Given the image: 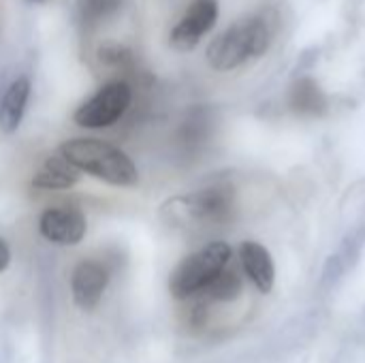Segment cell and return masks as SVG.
I'll use <instances>...</instances> for the list:
<instances>
[{
  "mask_svg": "<svg viewBox=\"0 0 365 363\" xmlns=\"http://www.w3.org/2000/svg\"><path fill=\"white\" fill-rule=\"evenodd\" d=\"M274 39L267 17L250 15L231 24L207 47V62L216 71H233L255 58H261Z\"/></svg>",
  "mask_w": 365,
  "mask_h": 363,
  "instance_id": "6da1fadb",
  "label": "cell"
},
{
  "mask_svg": "<svg viewBox=\"0 0 365 363\" xmlns=\"http://www.w3.org/2000/svg\"><path fill=\"white\" fill-rule=\"evenodd\" d=\"M60 154L81 173L94 175L111 186H135L139 180L135 163L115 145L101 139H68Z\"/></svg>",
  "mask_w": 365,
  "mask_h": 363,
  "instance_id": "7a4b0ae2",
  "label": "cell"
},
{
  "mask_svg": "<svg viewBox=\"0 0 365 363\" xmlns=\"http://www.w3.org/2000/svg\"><path fill=\"white\" fill-rule=\"evenodd\" d=\"M231 246L225 242H212L201 250L184 257L169 278V293L175 300H188L201 295L207 285L229 265Z\"/></svg>",
  "mask_w": 365,
  "mask_h": 363,
  "instance_id": "3957f363",
  "label": "cell"
},
{
  "mask_svg": "<svg viewBox=\"0 0 365 363\" xmlns=\"http://www.w3.org/2000/svg\"><path fill=\"white\" fill-rule=\"evenodd\" d=\"M133 90L126 81H111L77 107L73 120L83 128H105L115 124L130 107Z\"/></svg>",
  "mask_w": 365,
  "mask_h": 363,
  "instance_id": "277c9868",
  "label": "cell"
},
{
  "mask_svg": "<svg viewBox=\"0 0 365 363\" xmlns=\"http://www.w3.org/2000/svg\"><path fill=\"white\" fill-rule=\"evenodd\" d=\"M218 19V2L216 0H192L184 13V17L173 26L169 43L178 51H190L199 45V41L212 30Z\"/></svg>",
  "mask_w": 365,
  "mask_h": 363,
  "instance_id": "5b68a950",
  "label": "cell"
},
{
  "mask_svg": "<svg viewBox=\"0 0 365 363\" xmlns=\"http://www.w3.org/2000/svg\"><path fill=\"white\" fill-rule=\"evenodd\" d=\"M38 231L51 244L77 246L88 231V220L77 208H49L38 218Z\"/></svg>",
  "mask_w": 365,
  "mask_h": 363,
  "instance_id": "8992f818",
  "label": "cell"
},
{
  "mask_svg": "<svg viewBox=\"0 0 365 363\" xmlns=\"http://www.w3.org/2000/svg\"><path fill=\"white\" fill-rule=\"evenodd\" d=\"M109 285V270L94 259H86L77 263L71 276V291H73V302L81 310H92L98 306L105 289Z\"/></svg>",
  "mask_w": 365,
  "mask_h": 363,
  "instance_id": "52a82bcc",
  "label": "cell"
},
{
  "mask_svg": "<svg viewBox=\"0 0 365 363\" xmlns=\"http://www.w3.org/2000/svg\"><path fill=\"white\" fill-rule=\"evenodd\" d=\"M240 261L246 276L261 293H269L276 282V267L272 255L259 242H244L240 248Z\"/></svg>",
  "mask_w": 365,
  "mask_h": 363,
  "instance_id": "ba28073f",
  "label": "cell"
},
{
  "mask_svg": "<svg viewBox=\"0 0 365 363\" xmlns=\"http://www.w3.org/2000/svg\"><path fill=\"white\" fill-rule=\"evenodd\" d=\"M186 205L190 214L199 220H222L231 205H233V193L231 188L225 186H214V188H203L195 193L192 197L186 199Z\"/></svg>",
  "mask_w": 365,
  "mask_h": 363,
  "instance_id": "9c48e42d",
  "label": "cell"
},
{
  "mask_svg": "<svg viewBox=\"0 0 365 363\" xmlns=\"http://www.w3.org/2000/svg\"><path fill=\"white\" fill-rule=\"evenodd\" d=\"M79 178H81V171L73 167L62 154H56V156H49L36 169L32 178V186L45 188V190H64V188L75 186Z\"/></svg>",
  "mask_w": 365,
  "mask_h": 363,
  "instance_id": "30bf717a",
  "label": "cell"
},
{
  "mask_svg": "<svg viewBox=\"0 0 365 363\" xmlns=\"http://www.w3.org/2000/svg\"><path fill=\"white\" fill-rule=\"evenodd\" d=\"M30 98V81L26 77L15 79L2 94L0 98V128L4 133H13L19 128L26 105Z\"/></svg>",
  "mask_w": 365,
  "mask_h": 363,
  "instance_id": "8fae6325",
  "label": "cell"
},
{
  "mask_svg": "<svg viewBox=\"0 0 365 363\" xmlns=\"http://www.w3.org/2000/svg\"><path fill=\"white\" fill-rule=\"evenodd\" d=\"M291 105L297 113H304V116H319L323 113L325 109V96L323 92L319 90V86L310 79H304L299 81L295 88H293V94H291Z\"/></svg>",
  "mask_w": 365,
  "mask_h": 363,
  "instance_id": "7c38bea8",
  "label": "cell"
},
{
  "mask_svg": "<svg viewBox=\"0 0 365 363\" xmlns=\"http://www.w3.org/2000/svg\"><path fill=\"white\" fill-rule=\"evenodd\" d=\"M242 293V278L237 276L235 270H229V265L207 285V289L201 293L207 300L214 302H231L235 297H240Z\"/></svg>",
  "mask_w": 365,
  "mask_h": 363,
  "instance_id": "4fadbf2b",
  "label": "cell"
},
{
  "mask_svg": "<svg viewBox=\"0 0 365 363\" xmlns=\"http://www.w3.org/2000/svg\"><path fill=\"white\" fill-rule=\"evenodd\" d=\"M120 6V0H77L79 19L86 26H94L105 17L113 15Z\"/></svg>",
  "mask_w": 365,
  "mask_h": 363,
  "instance_id": "5bb4252c",
  "label": "cell"
},
{
  "mask_svg": "<svg viewBox=\"0 0 365 363\" xmlns=\"http://www.w3.org/2000/svg\"><path fill=\"white\" fill-rule=\"evenodd\" d=\"M9 263H11V250H9L6 242L0 237V274L9 267Z\"/></svg>",
  "mask_w": 365,
  "mask_h": 363,
  "instance_id": "9a60e30c",
  "label": "cell"
},
{
  "mask_svg": "<svg viewBox=\"0 0 365 363\" xmlns=\"http://www.w3.org/2000/svg\"><path fill=\"white\" fill-rule=\"evenodd\" d=\"M30 2H43V0H30Z\"/></svg>",
  "mask_w": 365,
  "mask_h": 363,
  "instance_id": "2e32d148",
  "label": "cell"
}]
</instances>
